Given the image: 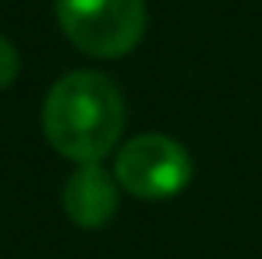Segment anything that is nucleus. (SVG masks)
<instances>
[{
  "mask_svg": "<svg viewBox=\"0 0 262 259\" xmlns=\"http://www.w3.org/2000/svg\"><path fill=\"white\" fill-rule=\"evenodd\" d=\"M126 123L123 93L96 70H73L50 87L43 100V133L60 156L100 163L116 146Z\"/></svg>",
  "mask_w": 262,
  "mask_h": 259,
  "instance_id": "nucleus-1",
  "label": "nucleus"
},
{
  "mask_svg": "<svg viewBox=\"0 0 262 259\" xmlns=\"http://www.w3.org/2000/svg\"><path fill=\"white\" fill-rule=\"evenodd\" d=\"M57 20L73 47L90 57H126L146 33L143 0H57Z\"/></svg>",
  "mask_w": 262,
  "mask_h": 259,
  "instance_id": "nucleus-2",
  "label": "nucleus"
},
{
  "mask_svg": "<svg viewBox=\"0 0 262 259\" xmlns=\"http://www.w3.org/2000/svg\"><path fill=\"white\" fill-rule=\"evenodd\" d=\"M17 73H20V53H17V47H13L7 37H0V90L10 87L13 80H17Z\"/></svg>",
  "mask_w": 262,
  "mask_h": 259,
  "instance_id": "nucleus-5",
  "label": "nucleus"
},
{
  "mask_svg": "<svg viewBox=\"0 0 262 259\" xmlns=\"http://www.w3.org/2000/svg\"><path fill=\"white\" fill-rule=\"evenodd\" d=\"M120 206V189L116 176H110L100 163H80L77 173H70L63 186V209L77 226L96 229L113 220Z\"/></svg>",
  "mask_w": 262,
  "mask_h": 259,
  "instance_id": "nucleus-4",
  "label": "nucleus"
},
{
  "mask_svg": "<svg viewBox=\"0 0 262 259\" xmlns=\"http://www.w3.org/2000/svg\"><path fill=\"white\" fill-rule=\"evenodd\" d=\"M113 176L126 193L140 200H166L186 189L192 176V160L183 143L163 133H140L116 153Z\"/></svg>",
  "mask_w": 262,
  "mask_h": 259,
  "instance_id": "nucleus-3",
  "label": "nucleus"
}]
</instances>
